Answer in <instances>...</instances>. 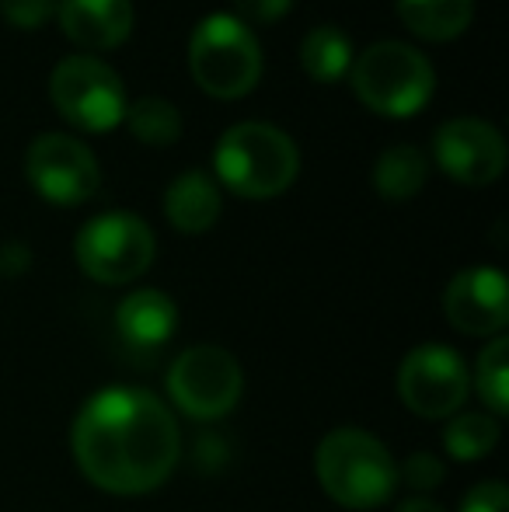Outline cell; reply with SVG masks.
<instances>
[{
	"mask_svg": "<svg viewBox=\"0 0 509 512\" xmlns=\"http://www.w3.org/2000/svg\"><path fill=\"white\" fill-rule=\"evenodd\" d=\"M398 14L412 35L426 42H450L471 25L475 0H398Z\"/></svg>",
	"mask_w": 509,
	"mask_h": 512,
	"instance_id": "2e32d148",
	"label": "cell"
},
{
	"mask_svg": "<svg viewBox=\"0 0 509 512\" xmlns=\"http://www.w3.org/2000/svg\"><path fill=\"white\" fill-rule=\"evenodd\" d=\"M468 366L447 345H419L398 370V398L422 418H450L468 401Z\"/></svg>",
	"mask_w": 509,
	"mask_h": 512,
	"instance_id": "30bf717a",
	"label": "cell"
},
{
	"mask_svg": "<svg viewBox=\"0 0 509 512\" xmlns=\"http://www.w3.org/2000/svg\"><path fill=\"white\" fill-rule=\"evenodd\" d=\"M224 196L206 171H185L164 192V216L182 234H206L220 220Z\"/></svg>",
	"mask_w": 509,
	"mask_h": 512,
	"instance_id": "9a60e30c",
	"label": "cell"
},
{
	"mask_svg": "<svg viewBox=\"0 0 509 512\" xmlns=\"http://www.w3.org/2000/svg\"><path fill=\"white\" fill-rule=\"evenodd\" d=\"M49 98L56 112L84 133H109L126 115V88L105 60L77 53L56 63L49 77Z\"/></svg>",
	"mask_w": 509,
	"mask_h": 512,
	"instance_id": "52a82bcc",
	"label": "cell"
},
{
	"mask_svg": "<svg viewBox=\"0 0 509 512\" xmlns=\"http://www.w3.org/2000/svg\"><path fill=\"white\" fill-rule=\"evenodd\" d=\"M293 0H234V18L255 25H276L283 14H290Z\"/></svg>",
	"mask_w": 509,
	"mask_h": 512,
	"instance_id": "cb8c5ba5",
	"label": "cell"
},
{
	"mask_svg": "<svg viewBox=\"0 0 509 512\" xmlns=\"http://www.w3.org/2000/svg\"><path fill=\"white\" fill-rule=\"evenodd\" d=\"M429 175V161L412 143H394L387 147L374 164V189L381 192L387 203H405L419 196Z\"/></svg>",
	"mask_w": 509,
	"mask_h": 512,
	"instance_id": "e0dca14e",
	"label": "cell"
},
{
	"mask_svg": "<svg viewBox=\"0 0 509 512\" xmlns=\"http://www.w3.org/2000/svg\"><path fill=\"white\" fill-rule=\"evenodd\" d=\"M154 230L126 209H112L81 227L74 241L77 265L102 286H126L140 279L154 262Z\"/></svg>",
	"mask_w": 509,
	"mask_h": 512,
	"instance_id": "8992f818",
	"label": "cell"
},
{
	"mask_svg": "<svg viewBox=\"0 0 509 512\" xmlns=\"http://www.w3.org/2000/svg\"><path fill=\"white\" fill-rule=\"evenodd\" d=\"M25 262H28V251L21 248V244H7V248H4V269L21 272V269H25Z\"/></svg>",
	"mask_w": 509,
	"mask_h": 512,
	"instance_id": "4316f807",
	"label": "cell"
},
{
	"mask_svg": "<svg viewBox=\"0 0 509 512\" xmlns=\"http://www.w3.org/2000/svg\"><path fill=\"white\" fill-rule=\"evenodd\" d=\"M0 18L14 28H42L56 18V0H0Z\"/></svg>",
	"mask_w": 509,
	"mask_h": 512,
	"instance_id": "7402d4cb",
	"label": "cell"
},
{
	"mask_svg": "<svg viewBox=\"0 0 509 512\" xmlns=\"http://www.w3.org/2000/svg\"><path fill=\"white\" fill-rule=\"evenodd\" d=\"M245 373L220 345H192L175 359L168 373V394L189 418H224L241 401Z\"/></svg>",
	"mask_w": 509,
	"mask_h": 512,
	"instance_id": "ba28073f",
	"label": "cell"
},
{
	"mask_svg": "<svg viewBox=\"0 0 509 512\" xmlns=\"http://www.w3.org/2000/svg\"><path fill=\"white\" fill-rule=\"evenodd\" d=\"M213 168L224 189L241 199L283 196L300 171V150L279 126L238 122L220 136L213 150Z\"/></svg>",
	"mask_w": 509,
	"mask_h": 512,
	"instance_id": "3957f363",
	"label": "cell"
},
{
	"mask_svg": "<svg viewBox=\"0 0 509 512\" xmlns=\"http://www.w3.org/2000/svg\"><path fill=\"white\" fill-rule=\"evenodd\" d=\"M116 328L129 349H161L178 331V307L161 290H133L116 310Z\"/></svg>",
	"mask_w": 509,
	"mask_h": 512,
	"instance_id": "5bb4252c",
	"label": "cell"
},
{
	"mask_svg": "<svg viewBox=\"0 0 509 512\" xmlns=\"http://www.w3.org/2000/svg\"><path fill=\"white\" fill-rule=\"evenodd\" d=\"M433 161L447 178L471 189L492 185L506 168V140L485 119H450L433 136Z\"/></svg>",
	"mask_w": 509,
	"mask_h": 512,
	"instance_id": "8fae6325",
	"label": "cell"
},
{
	"mask_svg": "<svg viewBox=\"0 0 509 512\" xmlns=\"http://www.w3.org/2000/svg\"><path fill=\"white\" fill-rule=\"evenodd\" d=\"M189 70L210 98H245L262 77L255 28L234 14H206L189 39Z\"/></svg>",
	"mask_w": 509,
	"mask_h": 512,
	"instance_id": "5b68a950",
	"label": "cell"
},
{
	"mask_svg": "<svg viewBox=\"0 0 509 512\" xmlns=\"http://www.w3.org/2000/svg\"><path fill=\"white\" fill-rule=\"evenodd\" d=\"M461 512H509V492L503 481H482L461 502Z\"/></svg>",
	"mask_w": 509,
	"mask_h": 512,
	"instance_id": "d4e9b609",
	"label": "cell"
},
{
	"mask_svg": "<svg viewBox=\"0 0 509 512\" xmlns=\"http://www.w3.org/2000/svg\"><path fill=\"white\" fill-rule=\"evenodd\" d=\"M443 464L433 457V453H412L405 464L398 467V478L401 485L415 488V492H433L436 485L443 481Z\"/></svg>",
	"mask_w": 509,
	"mask_h": 512,
	"instance_id": "603a6c76",
	"label": "cell"
},
{
	"mask_svg": "<svg viewBox=\"0 0 509 512\" xmlns=\"http://www.w3.org/2000/svg\"><path fill=\"white\" fill-rule=\"evenodd\" d=\"M300 67L318 84L342 81L349 74V67H353V42L335 25L311 28L304 35V42H300Z\"/></svg>",
	"mask_w": 509,
	"mask_h": 512,
	"instance_id": "ac0fdd59",
	"label": "cell"
},
{
	"mask_svg": "<svg viewBox=\"0 0 509 512\" xmlns=\"http://www.w3.org/2000/svg\"><path fill=\"white\" fill-rule=\"evenodd\" d=\"M70 443L84 478L112 495L154 492L182 457L171 408L140 387H105L84 401Z\"/></svg>",
	"mask_w": 509,
	"mask_h": 512,
	"instance_id": "6da1fadb",
	"label": "cell"
},
{
	"mask_svg": "<svg viewBox=\"0 0 509 512\" xmlns=\"http://www.w3.org/2000/svg\"><path fill=\"white\" fill-rule=\"evenodd\" d=\"M314 471L332 502L342 509H377L398 488V464L377 436L353 425L328 432L314 453Z\"/></svg>",
	"mask_w": 509,
	"mask_h": 512,
	"instance_id": "7a4b0ae2",
	"label": "cell"
},
{
	"mask_svg": "<svg viewBox=\"0 0 509 512\" xmlns=\"http://www.w3.org/2000/svg\"><path fill=\"white\" fill-rule=\"evenodd\" d=\"M353 91L370 112L387 119H408L422 112L436 91V74L426 53L398 39L374 42L349 67Z\"/></svg>",
	"mask_w": 509,
	"mask_h": 512,
	"instance_id": "277c9868",
	"label": "cell"
},
{
	"mask_svg": "<svg viewBox=\"0 0 509 512\" xmlns=\"http://www.w3.org/2000/svg\"><path fill=\"white\" fill-rule=\"evenodd\" d=\"M28 185L53 206H81L102 185V171L88 143L67 133H42L25 154Z\"/></svg>",
	"mask_w": 509,
	"mask_h": 512,
	"instance_id": "9c48e42d",
	"label": "cell"
},
{
	"mask_svg": "<svg viewBox=\"0 0 509 512\" xmlns=\"http://www.w3.org/2000/svg\"><path fill=\"white\" fill-rule=\"evenodd\" d=\"M475 387L482 394V405L492 415H506L509 411V342L503 335H496L482 349L475 363Z\"/></svg>",
	"mask_w": 509,
	"mask_h": 512,
	"instance_id": "44dd1931",
	"label": "cell"
},
{
	"mask_svg": "<svg viewBox=\"0 0 509 512\" xmlns=\"http://www.w3.org/2000/svg\"><path fill=\"white\" fill-rule=\"evenodd\" d=\"M499 418L496 415H482V411H468V415H457L447 422L443 429V450L454 460H482L496 450L499 443Z\"/></svg>",
	"mask_w": 509,
	"mask_h": 512,
	"instance_id": "d6986e66",
	"label": "cell"
},
{
	"mask_svg": "<svg viewBox=\"0 0 509 512\" xmlns=\"http://www.w3.org/2000/svg\"><path fill=\"white\" fill-rule=\"evenodd\" d=\"M123 122L129 126V133L136 136L147 147H171V143L182 136V115L168 98H140V102L126 105Z\"/></svg>",
	"mask_w": 509,
	"mask_h": 512,
	"instance_id": "ffe728a7",
	"label": "cell"
},
{
	"mask_svg": "<svg viewBox=\"0 0 509 512\" xmlns=\"http://www.w3.org/2000/svg\"><path fill=\"white\" fill-rule=\"evenodd\" d=\"M443 314L464 335H499L509 321L506 276L492 265L457 272L443 290Z\"/></svg>",
	"mask_w": 509,
	"mask_h": 512,
	"instance_id": "7c38bea8",
	"label": "cell"
},
{
	"mask_svg": "<svg viewBox=\"0 0 509 512\" xmlns=\"http://www.w3.org/2000/svg\"><path fill=\"white\" fill-rule=\"evenodd\" d=\"M63 35L81 49H119L133 32L129 0H56Z\"/></svg>",
	"mask_w": 509,
	"mask_h": 512,
	"instance_id": "4fadbf2b",
	"label": "cell"
},
{
	"mask_svg": "<svg viewBox=\"0 0 509 512\" xmlns=\"http://www.w3.org/2000/svg\"><path fill=\"white\" fill-rule=\"evenodd\" d=\"M394 512H447L440 506V502H433V499H426V495H415V499H408V502H401Z\"/></svg>",
	"mask_w": 509,
	"mask_h": 512,
	"instance_id": "484cf974",
	"label": "cell"
}]
</instances>
